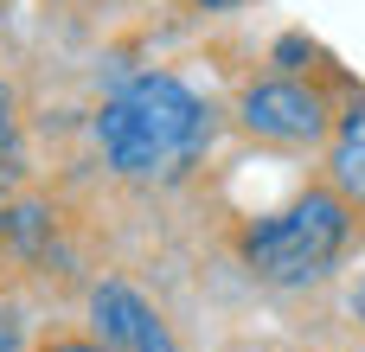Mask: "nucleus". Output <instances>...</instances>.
I'll return each instance as SVG.
<instances>
[{
	"label": "nucleus",
	"instance_id": "obj_1",
	"mask_svg": "<svg viewBox=\"0 0 365 352\" xmlns=\"http://www.w3.org/2000/svg\"><path fill=\"white\" fill-rule=\"evenodd\" d=\"M212 147V109L167 71L128 77L96 109V154L115 180L167 186Z\"/></svg>",
	"mask_w": 365,
	"mask_h": 352
},
{
	"label": "nucleus",
	"instance_id": "obj_2",
	"mask_svg": "<svg viewBox=\"0 0 365 352\" xmlns=\"http://www.w3.org/2000/svg\"><path fill=\"white\" fill-rule=\"evenodd\" d=\"M353 244V199L340 186H308L282 212L237 231V257L269 289H308L321 282Z\"/></svg>",
	"mask_w": 365,
	"mask_h": 352
},
{
	"label": "nucleus",
	"instance_id": "obj_3",
	"mask_svg": "<svg viewBox=\"0 0 365 352\" xmlns=\"http://www.w3.org/2000/svg\"><path fill=\"white\" fill-rule=\"evenodd\" d=\"M334 103L327 90L302 83V77H257L237 90V128L263 147H321L334 141Z\"/></svg>",
	"mask_w": 365,
	"mask_h": 352
},
{
	"label": "nucleus",
	"instance_id": "obj_4",
	"mask_svg": "<svg viewBox=\"0 0 365 352\" xmlns=\"http://www.w3.org/2000/svg\"><path fill=\"white\" fill-rule=\"evenodd\" d=\"M90 333L115 352H180L173 327L160 321V308L128 282H96L90 289Z\"/></svg>",
	"mask_w": 365,
	"mask_h": 352
},
{
	"label": "nucleus",
	"instance_id": "obj_5",
	"mask_svg": "<svg viewBox=\"0 0 365 352\" xmlns=\"http://www.w3.org/2000/svg\"><path fill=\"white\" fill-rule=\"evenodd\" d=\"M327 173L346 199L365 205V96H353L334 122V147H327Z\"/></svg>",
	"mask_w": 365,
	"mask_h": 352
},
{
	"label": "nucleus",
	"instance_id": "obj_6",
	"mask_svg": "<svg viewBox=\"0 0 365 352\" xmlns=\"http://www.w3.org/2000/svg\"><path fill=\"white\" fill-rule=\"evenodd\" d=\"M32 352H115V346H103L96 333H90V340H83V333H51V340H38Z\"/></svg>",
	"mask_w": 365,
	"mask_h": 352
},
{
	"label": "nucleus",
	"instance_id": "obj_7",
	"mask_svg": "<svg viewBox=\"0 0 365 352\" xmlns=\"http://www.w3.org/2000/svg\"><path fill=\"white\" fill-rule=\"evenodd\" d=\"M13 135H19V103H13V90L0 83V154L13 147Z\"/></svg>",
	"mask_w": 365,
	"mask_h": 352
},
{
	"label": "nucleus",
	"instance_id": "obj_8",
	"mask_svg": "<svg viewBox=\"0 0 365 352\" xmlns=\"http://www.w3.org/2000/svg\"><path fill=\"white\" fill-rule=\"evenodd\" d=\"M0 352H26V327H19V314L0 301Z\"/></svg>",
	"mask_w": 365,
	"mask_h": 352
},
{
	"label": "nucleus",
	"instance_id": "obj_9",
	"mask_svg": "<svg viewBox=\"0 0 365 352\" xmlns=\"http://www.w3.org/2000/svg\"><path fill=\"white\" fill-rule=\"evenodd\" d=\"M192 6H205V13H231V6H244V0H192Z\"/></svg>",
	"mask_w": 365,
	"mask_h": 352
},
{
	"label": "nucleus",
	"instance_id": "obj_10",
	"mask_svg": "<svg viewBox=\"0 0 365 352\" xmlns=\"http://www.w3.org/2000/svg\"><path fill=\"white\" fill-rule=\"evenodd\" d=\"M353 314H359V327H365V282H359V295H353Z\"/></svg>",
	"mask_w": 365,
	"mask_h": 352
}]
</instances>
